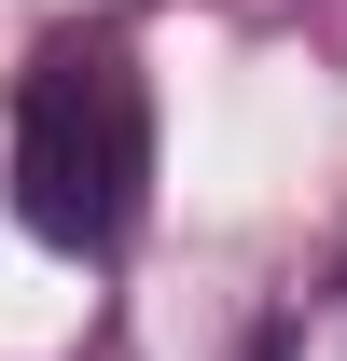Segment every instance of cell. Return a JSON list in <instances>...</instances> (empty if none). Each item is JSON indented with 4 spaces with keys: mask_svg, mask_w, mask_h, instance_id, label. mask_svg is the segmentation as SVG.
<instances>
[{
    "mask_svg": "<svg viewBox=\"0 0 347 361\" xmlns=\"http://www.w3.org/2000/svg\"><path fill=\"white\" fill-rule=\"evenodd\" d=\"M14 223L70 250V264H111L153 209V84H139L126 28H56L14 84Z\"/></svg>",
    "mask_w": 347,
    "mask_h": 361,
    "instance_id": "obj_1",
    "label": "cell"
},
{
    "mask_svg": "<svg viewBox=\"0 0 347 361\" xmlns=\"http://www.w3.org/2000/svg\"><path fill=\"white\" fill-rule=\"evenodd\" d=\"M264 361H347V278H319L264 319Z\"/></svg>",
    "mask_w": 347,
    "mask_h": 361,
    "instance_id": "obj_2",
    "label": "cell"
}]
</instances>
